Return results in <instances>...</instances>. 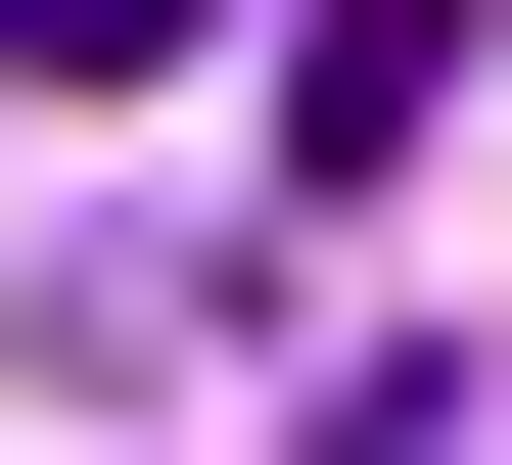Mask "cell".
<instances>
[{
  "mask_svg": "<svg viewBox=\"0 0 512 465\" xmlns=\"http://www.w3.org/2000/svg\"><path fill=\"white\" fill-rule=\"evenodd\" d=\"M466 140V0H280V186H419Z\"/></svg>",
  "mask_w": 512,
  "mask_h": 465,
  "instance_id": "6da1fadb",
  "label": "cell"
},
{
  "mask_svg": "<svg viewBox=\"0 0 512 465\" xmlns=\"http://www.w3.org/2000/svg\"><path fill=\"white\" fill-rule=\"evenodd\" d=\"M0 47H47V93H187V47H233V0H0Z\"/></svg>",
  "mask_w": 512,
  "mask_h": 465,
  "instance_id": "7a4b0ae2",
  "label": "cell"
}]
</instances>
